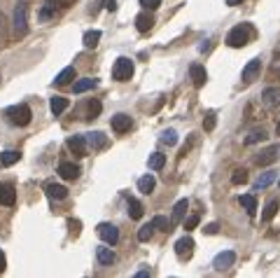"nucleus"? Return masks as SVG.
I'll return each mask as SVG.
<instances>
[{"label": "nucleus", "instance_id": "1", "mask_svg": "<svg viewBox=\"0 0 280 278\" xmlns=\"http://www.w3.org/2000/svg\"><path fill=\"white\" fill-rule=\"evenodd\" d=\"M250 38H252V28L248 26V23H243V26H236V28H231V31H229L227 45L238 49V47L248 45V42H250Z\"/></svg>", "mask_w": 280, "mask_h": 278}, {"label": "nucleus", "instance_id": "2", "mask_svg": "<svg viewBox=\"0 0 280 278\" xmlns=\"http://www.w3.org/2000/svg\"><path fill=\"white\" fill-rule=\"evenodd\" d=\"M112 78L117 80V82H129V80L133 78V61L126 59V56L117 59L112 66Z\"/></svg>", "mask_w": 280, "mask_h": 278}, {"label": "nucleus", "instance_id": "3", "mask_svg": "<svg viewBox=\"0 0 280 278\" xmlns=\"http://www.w3.org/2000/svg\"><path fill=\"white\" fill-rule=\"evenodd\" d=\"M30 117H33V112H30L28 105H14V108H7V119L14 124V126H28Z\"/></svg>", "mask_w": 280, "mask_h": 278}, {"label": "nucleus", "instance_id": "4", "mask_svg": "<svg viewBox=\"0 0 280 278\" xmlns=\"http://www.w3.org/2000/svg\"><path fill=\"white\" fill-rule=\"evenodd\" d=\"M14 33L16 35L28 33V5L26 2H19L14 9Z\"/></svg>", "mask_w": 280, "mask_h": 278}, {"label": "nucleus", "instance_id": "5", "mask_svg": "<svg viewBox=\"0 0 280 278\" xmlns=\"http://www.w3.org/2000/svg\"><path fill=\"white\" fill-rule=\"evenodd\" d=\"M175 255L180 260H189L194 255V239L191 236H182V239L175 241Z\"/></svg>", "mask_w": 280, "mask_h": 278}, {"label": "nucleus", "instance_id": "6", "mask_svg": "<svg viewBox=\"0 0 280 278\" xmlns=\"http://www.w3.org/2000/svg\"><path fill=\"white\" fill-rule=\"evenodd\" d=\"M98 236L105 241L107 246H114V243L119 241V229H117L114 224H110V222H100L98 224Z\"/></svg>", "mask_w": 280, "mask_h": 278}, {"label": "nucleus", "instance_id": "7", "mask_svg": "<svg viewBox=\"0 0 280 278\" xmlns=\"http://www.w3.org/2000/svg\"><path fill=\"white\" fill-rule=\"evenodd\" d=\"M278 152H280L278 145L266 147V150H262V152L255 157V164H257V166H269V164H273L276 159H278Z\"/></svg>", "mask_w": 280, "mask_h": 278}, {"label": "nucleus", "instance_id": "8", "mask_svg": "<svg viewBox=\"0 0 280 278\" xmlns=\"http://www.w3.org/2000/svg\"><path fill=\"white\" fill-rule=\"evenodd\" d=\"M234 262H236V253L234 250H224V253H220V255L212 260V267L217 271H224L229 267H234Z\"/></svg>", "mask_w": 280, "mask_h": 278}, {"label": "nucleus", "instance_id": "9", "mask_svg": "<svg viewBox=\"0 0 280 278\" xmlns=\"http://www.w3.org/2000/svg\"><path fill=\"white\" fill-rule=\"evenodd\" d=\"M16 201V189L12 183H2L0 185V206H14Z\"/></svg>", "mask_w": 280, "mask_h": 278}, {"label": "nucleus", "instance_id": "10", "mask_svg": "<svg viewBox=\"0 0 280 278\" xmlns=\"http://www.w3.org/2000/svg\"><path fill=\"white\" fill-rule=\"evenodd\" d=\"M259 70H262V61H259V59H250V61L245 63V68H243V82L248 85L252 80H257Z\"/></svg>", "mask_w": 280, "mask_h": 278}, {"label": "nucleus", "instance_id": "11", "mask_svg": "<svg viewBox=\"0 0 280 278\" xmlns=\"http://www.w3.org/2000/svg\"><path fill=\"white\" fill-rule=\"evenodd\" d=\"M66 145H68V150L73 155H77V157L87 155V138H84V136H70Z\"/></svg>", "mask_w": 280, "mask_h": 278}, {"label": "nucleus", "instance_id": "12", "mask_svg": "<svg viewBox=\"0 0 280 278\" xmlns=\"http://www.w3.org/2000/svg\"><path fill=\"white\" fill-rule=\"evenodd\" d=\"M112 131H117V133H126V131H131V126H133V122H131V117L129 115H124V112H119V115H114L112 117Z\"/></svg>", "mask_w": 280, "mask_h": 278}, {"label": "nucleus", "instance_id": "13", "mask_svg": "<svg viewBox=\"0 0 280 278\" xmlns=\"http://www.w3.org/2000/svg\"><path fill=\"white\" fill-rule=\"evenodd\" d=\"M59 176L61 178H66V180H75L80 178V166L73 162H61L59 164Z\"/></svg>", "mask_w": 280, "mask_h": 278}, {"label": "nucleus", "instance_id": "14", "mask_svg": "<svg viewBox=\"0 0 280 278\" xmlns=\"http://www.w3.org/2000/svg\"><path fill=\"white\" fill-rule=\"evenodd\" d=\"M187 208H189V201L187 199H180L178 203L173 206V213H171V224H180L182 220H185V213H187Z\"/></svg>", "mask_w": 280, "mask_h": 278}, {"label": "nucleus", "instance_id": "15", "mask_svg": "<svg viewBox=\"0 0 280 278\" xmlns=\"http://www.w3.org/2000/svg\"><path fill=\"white\" fill-rule=\"evenodd\" d=\"M278 103H280V89L278 87H269V89L262 92V105L273 108V105H278Z\"/></svg>", "mask_w": 280, "mask_h": 278}, {"label": "nucleus", "instance_id": "16", "mask_svg": "<svg viewBox=\"0 0 280 278\" xmlns=\"http://www.w3.org/2000/svg\"><path fill=\"white\" fill-rule=\"evenodd\" d=\"M45 192L52 196V199H56V201H63L66 196H68V189L63 185H56V183H47L45 185Z\"/></svg>", "mask_w": 280, "mask_h": 278}, {"label": "nucleus", "instance_id": "17", "mask_svg": "<svg viewBox=\"0 0 280 278\" xmlns=\"http://www.w3.org/2000/svg\"><path fill=\"white\" fill-rule=\"evenodd\" d=\"M154 26V16L150 14V12H143V14H138L136 16V28L140 33H147Z\"/></svg>", "mask_w": 280, "mask_h": 278}, {"label": "nucleus", "instance_id": "18", "mask_svg": "<svg viewBox=\"0 0 280 278\" xmlns=\"http://www.w3.org/2000/svg\"><path fill=\"white\" fill-rule=\"evenodd\" d=\"M154 187H157V180H154V176H152V173H147V176H143V178L138 180V192L152 194V192H154Z\"/></svg>", "mask_w": 280, "mask_h": 278}, {"label": "nucleus", "instance_id": "19", "mask_svg": "<svg viewBox=\"0 0 280 278\" xmlns=\"http://www.w3.org/2000/svg\"><path fill=\"white\" fill-rule=\"evenodd\" d=\"M189 73H191V80H194V85H196V87H203V85H205V80H208V73H205L203 66L194 63V66L189 68Z\"/></svg>", "mask_w": 280, "mask_h": 278}, {"label": "nucleus", "instance_id": "20", "mask_svg": "<svg viewBox=\"0 0 280 278\" xmlns=\"http://www.w3.org/2000/svg\"><path fill=\"white\" fill-rule=\"evenodd\" d=\"M96 255H98V262L100 264H112L114 260H117L114 250H112V248H107V246H98V248H96Z\"/></svg>", "mask_w": 280, "mask_h": 278}, {"label": "nucleus", "instance_id": "21", "mask_svg": "<svg viewBox=\"0 0 280 278\" xmlns=\"http://www.w3.org/2000/svg\"><path fill=\"white\" fill-rule=\"evenodd\" d=\"M49 108H52L54 115L59 117L61 112H66V110H68V98H63V96H54V98L49 100Z\"/></svg>", "mask_w": 280, "mask_h": 278}, {"label": "nucleus", "instance_id": "22", "mask_svg": "<svg viewBox=\"0 0 280 278\" xmlns=\"http://www.w3.org/2000/svg\"><path fill=\"white\" fill-rule=\"evenodd\" d=\"M21 159V152H16V150H5V152H0V166H12Z\"/></svg>", "mask_w": 280, "mask_h": 278}, {"label": "nucleus", "instance_id": "23", "mask_svg": "<svg viewBox=\"0 0 280 278\" xmlns=\"http://www.w3.org/2000/svg\"><path fill=\"white\" fill-rule=\"evenodd\" d=\"M273 180H276V171H266V173H262L257 178V183H255V192H259V189H266V187L271 185Z\"/></svg>", "mask_w": 280, "mask_h": 278}, {"label": "nucleus", "instance_id": "24", "mask_svg": "<svg viewBox=\"0 0 280 278\" xmlns=\"http://www.w3.org/2000/svg\"><path fill=\"white\" fill-rule=\"evenodd\" d=\"M241 206L245 208V213H248L250 217L257 213V199H255L252 194H243V196H241Z\"/></svg>", "mask_w": 280, "mask_h": 278}, {"label": "nucleus", "instance_id": "25", "mask_svg": "<svg viewBox=\"0 0 280 278\" xmlns=\"http://www.w3.org/2000/svg\"><path fill=\"white\" fill-rule=\"evenodd\" d=\"M93 87H96V80L93 78H82V80H77L75 85H73V92L84 93V92H89V89H93Z\"/></svg>", "mask_w": 280, "mask_h": 278}, {"label": "nucleus", "instance_id": "26", "mask_svg": "<svg viewBox=\"0 0 280 278\" xmlns=\"http://www.w3.org/2000/svg\"><path fill=\"white\" fill-rule=\"evenodd\" d=\"M82 42H84L87 49H93V47L100 42V31H87L84 33V38H82Z\"/></svg>", "mask_w": 280, "mask_h": 278}, {"label": "nucleus", "instance_id": "27", "mask_svg": "<svg viewBox=\"0 0 280 278\" xmlns=\"http://www.w3.org/2000/svg\"><path fill=\"white\" fill-rule=\"evenodd\" d=\"M278 208H280V203L276 199L269 201V203H266V208H264V213H262V222H269V220H273V217H276V213H278Z\"/></svg>", "mask_w": 280, "mask_h": 278}, {"label": "nucleus", "instance_id": "28", "mask_svg": "<svg viewBox=\"0 0 280 278\" xmlns=\"http://www.w3.org/2000/svg\"><path fill=\"white\" fill-rule=\"evenodd\" d=\"M70 80H75V68H63L59 75H56L54 85H68Z\"/></svg>", "mask_w": 280, "mask_h": 278}, {"label": "nucleus", "instance_id": "29", "mask_svg": "<svg viewBox=\"0 0 280 278\" xmlns=\"http://www.w3.org/2000/svg\"><path fill=\"white\" fill-rule=\"evenodd\" d=\"M129 217L131 220H140L143 217V203L136 199H129Z\"/></svg>", "mask_w": 280, "mask_h": 278}, {"label": "nucleus", "instance_id": "30", "mask_svg": "<svg viewBox=\"0 0 280 278\" xmlns=\"http://www.w3.org/2000/svg\"><path fill=\"white\" fill-rule=\"evenodd\" d=\"M147 164H150L152 171H161V169H164V164H166V157L161 155V152H154V155H150Z\"/></svg>", "mask_w": 280, "mask_h": 278}, {"label": "nucleus", "instance_id": "31", "mask_svg": "<svg viewBox=\"0 0 280 278\" xmlns=\"http://www.w3.org/2000/svg\"><path fill=\"white\" fill-rule=\"evenodd\" d=\"M100 110H103L100 100H93V98H91L89 103H87V119H93V117H98Z\"/></svg>", "mask_w": 280, "mask_h": 278}, {"label": "nucleus", "instance_id": "32", "mask_svg": "<svg viewBox=\"0 0 280 278\" xmlns=\"http://www.w3.org/2000/svg\"><path fill=\"white\" fill-rule=\"evenodd\" d=\"M152 236H154V224L152 222L143 224V227H140V232H138V241H140V243H147Z\"/></svg>", "mask_w": 280, "mask_h": 278}, {"label": "nucleus", "instance_id": "33", "mask_svg": "<svg viewBox=\"0 0 280 278\" xmlns=\"http://www.w3.org/2000/svg\"><path fill=\"white\" fill-rule=\"evenodd\" d=\"M152 224H154V229H159V232H171V220H166L164 215H157L154 220H152Z\"/></svg>", "mask_w": 280, "mask_h": 278}, {"label": "nucleus", "instance_id": "34", "mask_svg": "<svg viewBox=\"0 0 280 278\" xmlns=\"http://www.w3.org/2000/svg\"><path fill=\"white\" fill-rule=\"evenodd\" d=\"M159 140L164 143V145L171 147V145H175V143H178V133H175L173 129H166V131L161 133V138H159Z\"/></svg>", "mask_w": 280, "mask_h": 278}, {"label": "nucleus", "instance_id": "35", "mask_svg": "<svg viewBox=\"0 0 280 278\" xmlns=\"http://www.w3.org/2000/svg\"><path fill=\"white\" fill-rule=\"evenodd\" d=\"M266 138V131L264 129H255V131L245 138V145H255V143H259V140H264Z\"/></svg>", "mask_w": 280, "mask_h": 278}, {"label": "nucleus", "instance_id": "36", "mask_svg": "<svg viewBox=\"0 0 280 278\" xmlns=\"http://www.w3.org/2000/svg\"><path fill=\"white\" fill-rule=\"evenodd\" d=\"M231 183H234V185H245V183H248V171H245V169H236L234 176H231Z\"/></svg>", "mask_w": 280, "mask_h": 278}, {"label": "nucleus", "instance_id": "37", "mask_svg": "<svg viewBox=\"0 0 280 278\" xmlns=\"http://www.w3.org/2000/svg\"><path fill=\"white\" fill-rule=\"evenodd\" d=\"M215 126H217V115H215V112H208V115L203 117V129L205 131H212Z\"/></svg>", "mask_w": 280, "mask_h": 278}, {"label": "nucleus", "instance_id": "38", "mask_svg": "<svg viewBox=\"0 0 280 278\" xmlns=\"http://www.w3.org/2000/svg\"><path fill=\"white\" fill-rule=\"evenodd\" d=\"M7 35H9V31H7V19H5V14L0 12V45H2V42H7Z\"/></svg>", "mask_w": 280, "mask_h": 278}, {"label": "nucleus", "instance_id": "39", "mask_svg": "<svg viewBox=\"0 0 280 278\" xmlns=\"http://www.w3.org/2000/svg\"><path fill=\"white\" fill-rule=\"evenodd\" d=\"M87 136H89L87 140H89L93 147H103V145H105V138H103V133L96 131V133H87Z\"/></svg>", "mask_w": 280, "mask_h": 278}, {"label": "nucleus", "instance_id": "40", "mask_svg": "<svg viewBox=\"0 0 280 278\" xmlns=\"http://www.w3.org/2000/svg\"><path fill=\"white\" fill-rule=\"evenodd\" d=\"M198 222H201V217H198V215H189L187 220H185V229H187V232H191V229H196V227H198Z\"/></svg>", "mask_w": 280, "mask_h": 278}, {"label": "nucleus", "instance_id": "41", "mask_svg": "<svg viewBox=\"0 0 280 278\" xmlns=\"http://www.w3.org/2000/svg\"><path fill=\"white\" fill-rule=\"evenodd\" d=\"M68 229H70V234H73V236H80L82 222H80V220H73V217H70V220H68Z\"/></svg>", "mask_w": 280, "mask_h": 278}, {"label": "nucleus", "instance_id": "42", "mask_svg": "<svg viewBox=\"0 0 280 278\" xmlns=\"http://www.w3.org/2000/svg\"><path fill=\"white\" fill-rule=\"evenodd\" d=\"M140 5H143L145 9H150V12H152V9H157L161 5V0H140Z\"/></svg>", "mask_w": 280, "mask_h": 278}, {"label": "nucleus", "instance_id": "43", "mask_svg": "<svg viewBox=\"0 0 280 278\" xmlns=\"http://www.w3.org/2000/svg\"><path fill=\"white\" fill-rule=\"evenodd\" d=\"M203 232H205V234H217V232H220V224H217V222H212V224H208V227H205Z\"/></svg>", "mask_w": 280, "mask_h": 278}, {"label": "nucleus", "instance_id": "44", "mask_svg": "<svg viewBox=\"0 0 280 278\" xmlns=\"http://www.w3.org/2000/svg\"><path fill=\"white\" fill-rule=\"evenodd\" d=\"M5 269H7V257H5V253L0 250V274H2Z\"/></svg>", "mask_w": 280, "mask_h": 278}, {"label": "nucleus", "instance_id": "45", "mask_svg": "<svg viewBox=\"0 0 280 278\" xmlns=\"http://www.w3.org/2000/svg\"><path fill=\"white\" fill-rule=\"evenodd\" d=\"M105 9L107 12H114L117 9V0H105Z\"/></svg>", "mask_w": 280, "mask_h": 278}, {"label": "nucleus", "instance_id": "46", "mask_svg": "<svg viewBox=\"0 0 280 278\" xmlns=\"http://www.w3.org/2000/svg\"><path fill=\"white\" fill-rule=\"evenodd\" d=\"M49 5H70V2H75V0H47Z\"/></svg>", "mask_w": 280, "mask_h": 278}, {"label": "nucleus", "instance_id": "47", "mask_svg": "<svg viewBox=\"0 0 280 278\" xmlns=\"http://www.w3.org/2000/svg\"><path fill=\"white\" fill-rule=\"evenodd\" d=\"M49 16H52V9H49V7H45L42 12H40V19H42V21H47Z\"/></svg>", "mask_w": 280, "mask_h": 278}, {"label": "nucleus", "instance_id": "48", "mask_svg": "<svg viewBox=\"0 0 280 278\" xmlns=\"http://www.w3.org/2000/svg\"><path fill=\"white\" fill-rule=\"evenodd\" d=\"M243 0H227V5H231V7H236V5H241Z\"/></svg>", "mask_w": 280, "mask_h": 278}, {"label": "nucleus", "instance_id": "49", "mask_svg": "<svg viewBox=\"0 0 280 278\" xmlns=\"http://www.w3.org/2000/svg\"><path fill=\"white\" fill-rule=\"evenodd\" d=\"M276 133H278V136H280V122H278V126H276Z\"/></svg>", "mask_w": 280, "mask_h": 278}, {"label": "nucleus", "instance_id": "50", "mask_svg": "<svg viewBox=\"0 0 280 278\" xmlns=\"http://www.w3.org/2000/svg\"><path fill=\"white\" fill-rule=\"evenodd\" d=\"M278 187H280V180H278Z\"/></svg>", "mask_w": 280, "mask_h": 278}]
</instances>
